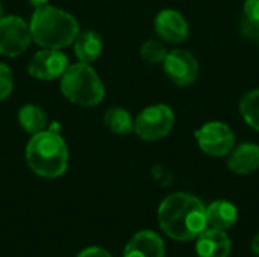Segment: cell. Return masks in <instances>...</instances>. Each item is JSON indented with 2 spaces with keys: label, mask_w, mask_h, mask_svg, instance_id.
Here are the masks:
<instances>
[{
  "label": "cell",
  "mask_w": 259,
  "mask_h": 257,
  "mask_svg": "<svg viewBox=\"0 0 259 257\" xmlns=\"http://www.w3.org/2000/svg\"><path fill=\"white\" fill-rule=\"evenodd\" d=\"M205 209L206 206L196 195L173 192L158 208V224L170 239L188 242L208 227Z\"/></svg>",
  "instance_id": "1"
},
{
  "label": "cell",
  "mask_w": 259,
  "mask_h": 257,
  "mask_svg": "<svg viewBox=\"0 0 259 257\" xmlns=\"http://www.w3.org/2000/svg\"><path fill=\"white\" fill-rule=\"evenodd\" d=\"M26 164L39 177L58 179L68 168V147L61 133L46 129L32 135L24 151Z\"/></svg>",
  "instance_id": "2"
},
{
  "label": "cell",
  "mask_w": 259,
  "mask_h": 257,
  "mask_svg": "<svg viewBox=\"0 0 259 257\" xmlns=\"http://www.w3.org/2000/svg\"><path fill=\"white\" fill-rule=\"evenodd\" d=\"M29 27L32 41L42 48L61 50L71 45L79 35L77 20L70 12L50 5L35 9Z\"/></svg>",
  "instance_id": "3"
},
{
  "label": "cell",
  "mask_w": 259,
  "mask_h": 257,
  "mask_svg": "<svg viewBox=\"0 0 259 257\" xmlns=\"http://www.w3.org/2000/svg\"><path fill=\"white\" fill-rule=\"evenodd\" d=\"M59 88L68 101L83 108H94L105 98L102 79L90 64L83 62L68 65L61 77Z\"/></svg>",
  "instance_id": "4"
},
{
  "label": "cell",
  "mask_w": 259,
  "mask_h": 257,
  "mask_svg": "<svg viewBox=\"0 0 259 257\" xmlns=\"http://www.w3.org/2000/svg\"><path fill=\"white\" fill-rule=\"evenodd\" d=\"M175 112L170 106L158 103L147 106L134 120V132L138 138L153 142L165 138L175 126Z\"/></svg>",
  "instance_id": "5"
},
{
  "label": "cell",
  "mask_w": 259,
  "mask_h": 257,
  "mask_svg": "<svg viewBox=\"0 0 259 257\" xmlns=\"http://www.w3.org/2000/svg\"><path fill=\"white\" fill-rule=\"evenodd\" d=\"M199 148L211 158H223L235 147V133L223 121H208L194 132Z\"/></svg>",
  "instance_id": "6"
},
{
  "label": "cell",
  "mask_w": 259,
  "mask_h": 257,
  "mask_svg": "<svg viewBox=\"0 0 259 257\" xmlns=\"http://www.w3.org/2000/svg\"><path fill=\"white\" fill-rule=\"evenodd\" d=\"M32 42L29 23L18 15L0 18V55L15 58L24 53Z\"/></svg>",
  "instance_id": "7"
},
{
  "label": "cell",
  "mask_w": 259,
  "mask_h": 257,
  "mask_svg": "<svg viewBox=\"0 0 259 257\" xmlns=\"http://www.w3.org/2000/svg\"><path fill=\"white\" fill-rule=\"evenodd\" d=\"M164 73L178 86H190L196 82L200 67L193 53L184 48L170 50L162 62Z\"/></svg>",
  "instance_id": "8"
},
{
  "label": "cell",
  "mask_w": 259,
  "mask_h": 257,
  "mask_svg": "<svg viewBox=\"0 0 259 257\" xmlns=\"http://www.w3.org/2000/svg\"><path fill=\"white\" fill-rule=\"evenodd\" d=\"M68 68V58L58 48H44L36 52L29 64L27 73L38 80H55L61 79Z\"/></svg>",
  "instance_id": "9"
},
{
  "label": "cell",
  "mask_w": 259,
  "mask_h": 257,
  "mask_svg": "<svg viewBox=\"0 0 259 257\" xmlns=\"http://www.w3.org/2000/svg\"><path fill=\"white\" fill-rule=\"evenodd\" d=\"M156 35L170 44H181L190 35V26L187 18L176 9H162L155 17Z\"/></svg>",
  "instance_id": "10"
},
{
  "label": "cell",
  "mask_w": 259,
  "mask_h": 257,
  "mask_svg": "<svg viewBox=\"0 0 259 257\" xmlns=\"http://www.w3.org/2000/svg\"><path fill=\"white\" fill-rule=\"evenodd\" d=\"M123 257H165V244L158 233L141 230L129 239Z\"/></svg>",
  "instance_id": "11"
},
{
  "label": "cell",
  "mask_w": 259,
  "mask_h": 257,
  "mask_svg": "<svg viewBox=\"0 0 259 257\" xmlns=\"http://www.w3.org/2000/svg\"><path fill=\"white\" fill-rule=\"evenodd\" d=\"M232 242L226 232L206 227L196 238V254L199 257H229Z\"/></svg>",
  "instance_id": "12"
},
{
  "label": "cell",
  "mask_w": 259,
  "mask_h": 257,
  "mask_svg": "<svg viewBox=\"0 0 259 257\" xmlns=\"http://www.w3.org/2000/svg\"><path fill=\"white\" fill-rule=\"evenodd\" d=\"M228 168L234 174L247 176L259 170V145L255 142H243L228 155Z\"/></svg>",
  "instance_id": "13"
},
{
  "label": "cell",
  "mask_w": 259,
  "mask_h": 257,
  "mask_svg": "<svg viewBox=\"0 0 259 257\" xmlns=\"http://www.w3.org/2000/svg\"><path fill=\"white\" fill-rule=\"evenodd\" d=\"M206 224L211 229L217 230H229L235 226L238 220V209L234 203L228 200H215L206 206Z\"/></svg>",
  "instance_id": "14"
},
{
  "label": "cell",
  "mask_w": 259,
  "mask_h": 257,
  "mask_svg": "<svg viewBox=\"0 0 259 257\" xmlns=\"http://www.w3.org/2000/svg\"><path fill=\"white\" fill-rule=\"evenodd\" d=\"M73 45H74V55H76L77 61L83 62V64L94 62L103 50L102 36L96 30L79 32Z\"/></svg>",
  "instance_id": "15"
},
{
  "label": "cell",
  "mask_w": 259,
  "mask_h": 257,
  "mask_svg": "<svg viewBox=\"0 0 259 257\" xmlns=\"http://www.w3.org/2000/svg\"><path fill=\"white\" fill-rule=\"evenodd\" d=\"M18 124L29 135L42 132L49 126V118L44 109L38 105H24L18 111Z\"/></svg>",
  "instance_id": "16"
},
{
  "label": "cell",
  "mask_w": 259,
  "mask_h": 257,
  "mask_svg": "<svg viewBox=\"0 0 259 257\" xmlns=\"http://www.w3.org/2000/svg\"><path fill=\"white\" fill-rule=\"evenodd\" d=\"M103 121L114 135H129L134 132V118L124 108H109L103 115Z\"/></svg>",
  "instance_id": "17"
},
{
  "label": "cell",
  "mask_w": 259,
  "mask_h": 257,
  "mask_svg": "<svg viewBox=\"0 0 259 257\" xmlns=\"http://www.w3.org/2000/svg\"><path fill=\"white\" fill-rule=\"evenodd\" d=\"M240 114L247 126L259 132V88L243 95L240 101Z\"/></svg>",
  "instance_id": "18"
},
{
  "label": "cell",
  "mask_w": 259,
  "mask_h": 257,
  "mask_svg": "<svg viewBox=\"0 0 259 257\" xmlns=\"http://www.w3.org/2000/svg\"><path fill=\"white\" fill-rule=\"evenodd\" d=\"M241 32L246 38L259 36V0H246L241 15Z\"/></svg>",
  "instance_id": "19"
},
{
  "label": "cell",
  "mask_w": 259,
  "mask_h": 257,
  "mask_svg": "<svg viewBox=\"0 0 259 257\" xmlns=\"http://www.w3.org/2000/svg\"><path fill=\"white\" fill-rule=\"evenodd\" d=\"M167 48L159 39H147L140 48L141 58L149 64H162L167 56Z\"/></svg>",
  "instance_id": "20"
},
{
  "label": "cell",
  "mask_w": 259,
  "mask_h": 257,
  "mask_svg": "<svg viewBox=\"0 0 259 257\" xmlns=\"http://www.w3.org/2000/svg\"><path fill=\"white\" fill-rule=\"evenodd\" d=\"M14 89V76L11 68L0 62V101L6 100Z\"/></svg>",
  "instance_id": "21"
},
{
  "label": "cell",
  "mask_w": 259,
  "mask_h": 257,
  "mask_svg": "<svg viewBox=\"0 0 259 257\" xmlns=\"http://www.w3.org/2000/svg\"><path fill=\"white\" fill-rule=\"evenodd\" d=\"M76 257H112L109 251L102 247H87Z\"/></svg>",
  "instance_id": "22"
},
{
  "label": "cell",
  "mask_w": 259,
  "mask_h": 257,
  "mask_svg": "<svg viewBox=\"0 0 259 257\" xmlns=\"http://www.w3.org/2000/svg\"><path fill=\"white\" fill-rule=\"evenodd\" d=\"M250 248H252L253 254L259 257V233H256V235L253 236V239H252V244H250Z\"/></svg>",
  "instance_id": "23"
},
{
  "label": "cell",
  "mask_w": 259,
  "mask_h": 257,
  "mask_svg": "<svg viewBox=\"0 0 259 257\" xmlns=\"http://www.w3.org/2000/svg\"><path fill=\"white\" fill-rule=\"evenodd\" d=\"M29 3H30V5H33L35 8H38V6H44V5H47V3H49V0H29Z\"/></svg>",
  "instance_id": "24"
},
{
  "label": "cell",
  "mask_w": 259,
  "mask_h": 257,
  "mask_svg": "<svg viewBox=\"0 0 259 257\" xmlns=\"http://www.w3.org/2000/svg\"><path fill=\"white\" fill-rule=\"evenodd\" d=\"M3 17V6H2V2H0V18Z\"/></svg>",
  "instance_id": "25"
},
{
  "label": "cell",
  "mask_w": 259,
  "mask_h": 257,
  "mask_svg": "<svg viewBox=\"0 0 259 257\" xmlns=\"http://www.w3.org/2000/svg\"><path fill=\"white\" fill-rule=\"evenodd\" d=\"M258 39H259V36H258Z\"/></svg>",
  "instance_id": "26"
}]
</instances>
